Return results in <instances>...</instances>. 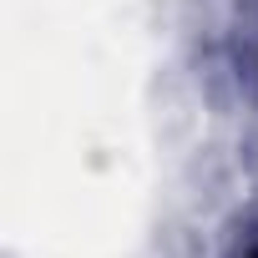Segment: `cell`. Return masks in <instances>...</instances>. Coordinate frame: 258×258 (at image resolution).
I'll list each match as a JSON object with an SVG mask.
<instances>
[{
    "instance_id": "cell-1",
    "label": "cell",
    "mask_w": 258,
    "mask_h": 258,
    "mask_svg": "<svg viewBox=\"0 0 258 258\" xmlns=\"http://www.w3.org/2000/svg\"><path fill=\"white\" fill-rule=\"evenodd\" d=\"M238 258H258V238H248V243H243V253H238Z\"/></svg>"
}]
</instances>
